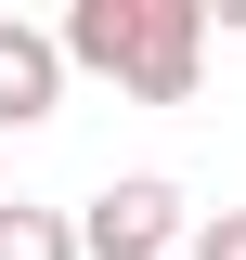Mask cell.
Listing matches in <instances>:
<instances>
[{
  "label": "cell",
  "mask_w": 246,
  "mask_h": 260,
  "mask_svg": "<svg viewBox=\"0 0 246 260\" xmlns=\"http://www.w3.org/2000/svg\"><path fill=\"white\" fill-rule=\"evenodd\" d=\"M169 247H194V208H182L169 169H117L78 208V260H169Z\"/></svg>",
  "instance_id": "obj_2"
},
{
  "label": "cell",
  "mask_w": 246,
  "mask_h": 260,
  "mask_svg": "<svg viewBox=\"0 0 246 260\" xmlns=\"http://www.w3.org/2000/svg\"><path fill=\"white\" fill-rule=\"evenodd\" d=\"M52 39L130 104H194V78H208V0H78Z\"/></svg>",
  "instance_id": "obj_1"
},
{
  "label": "cell",
  "mask_w": 246,
  "mask_h": 260,
  "mask_svg": "<svg viewBox=\"0 0 246 260\" xmlns=\"http://www.w3.org/2000/svg\"><path fill=\"white\" fill-rule=\"evenodd\" d=\"M182 260H246V208H194V247Z\"/></svg>",
  "instance_id": "obj_5"
},
{
  "label": "cell",
  "mask_w": 246,
  "mask_h": 260,
  "mask_svg": "<svg viewBox=\"0 0 246 260\" xmlns=\"http://www.w3.org/2000/svg\"><path fill=\"white\" fill-rule=\"evenodd\" d=\"M65 39L52 26H26V13H0V130H39V117H65Z\"/></svg>",
  "instance_id": "obj_3"
},
{
  "label": "cell",
  "mask_w": 246,
  "mask_h": 260,
  "mask_svg": "<svg viewBox=\"0 0 246 260\" xmlns=\"http://www.w3.org/2000/svg\"><path fill=\"white\" fill-rule=\"evenodd\" d=\"M0 260H78V208H0Z\"/></svg>",
  "instance_id": "obj_4"
}]
</instances>
